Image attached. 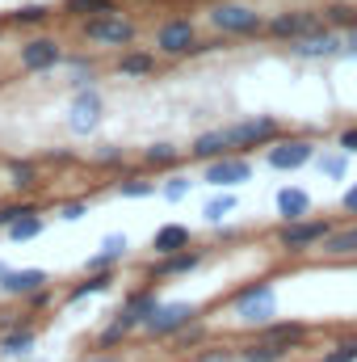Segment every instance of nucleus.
<instances>
[{
	"label": "nucleus",
	"instance_id": "obj_35",
	"mask_svg": "<svg viewBox=\"0 0 357 362\" xmlns=\"http://www.w3.org/2000/svg\"><path fill=\"white\" fill-rule=\"evenodd\" d=\"M13 21H17V25H38V21H47V8H42V4H25V8L13 13Z\"/></svg>",
	"mask_w": 357,
	"mask_h": 362
},
{
	"label": "nucleus",
	"instance_id": "obj_2",
	"mask_svg": "<svg viewBox=\"0 0 357 362\" xmlns=\"http://www.w3.org/2000/svg\"><path fill=\"white\" fill-rule=\"evenodd\" d=\"M337 223L332 219H320V215H307V219H290L277 228V253L286 257H298V253H320L324 236L332 232Z\"/></svg>",
	"mask_w": 357,
	"mask_h": 362
},
{
	"label": "nucleus",
	"instance_id": "obj_41",
	"mask_svg": "<svg viewBox=\"0 0 357 362\" xmlns=\"http://www.w3.org/2000/svg\"><path fill=\"white\" fill-rule=\"evenodd\" d=\"M341 59H357V21L345 30V47H341Z\"/></svg>",
	"mask_w": 357,
	"mask_h": 362
},
{
	"label": "nucleus",
	"instance_id": "obj_27",
	"mask_svg": "<svg viewBox=\"0 0 357 362\" xmlns=\"http://www.w3.org/2000/svg\"><path fill=\"white\" fill-rule=\"evenodd\" d=\"M324 21L337 25V30H349V25L357 21V4H349V0H332V4H324Z\"/></svg>",
	"mask_w": 357,
	"mask_h": 362
},
{
	"label": "nucleus",
	"instance_id": "obj_22",
	"mask_svg": "<svg viewBox=\"0 0 357 362\" xmlns=\"http://www.w3.org/2000/svg\"><path fill=\"white\" fill-rule=\"evenodd\" d=\"M156 308H160L156 291H135V295H131V299L122 303V312H118V316H122V320H126L131 329H143V320H147V316H152Z\"/></svg>",
	"mask_w": 357,
	"mask_h": 362
},
{
	"label": "nucleus",
	"instance_id": "obj_19",
	"mask_svg": "<svg viewBox=\"0 0 357 362\" xmlns=\"http://www.w3.org/2000/svg\"><path fill=\"white\" fill-rule=\"evenodd\" d=\"M202 266V253L198 249H181V253H164L156 266H152V278H177V274H193Z\"/></svg>",
	"mask_w": 357,
	"mask_h": 362
},
{
	"label": "nucleus",
	"instance_id": "obj_34",
	"mask_svg": "<svg viewBox=\"0 0 357 362\" xmlns=\"http://www.w3.org/2000/svg\"><path fill=\"white\" fill-rule=\"evenodd\" d=\"M189 185H193V181L185 177V173H173V177L164 181V185H160V194H164L169 202H181V198L189 194Z\"/></svg>",
	"mask_w": 357,
	"mask_h": 362
},
{
	"label": "nucleus",
	"instance_id": "obj_44",
	"mask_svg": "<svg viewBox=\"0 0 357 362\" xmlns=\"http://www.w3.org/2000/svg\"><path fill=\"white\" fill-rule=\"evenodd\" d=\"M97 160H101V165H118V160H122V152H118V148H105Z\"/></svg>",
	"mask_w": 357,
	"mask_h": 362
},
{
	"label": "nucleus",
	"instance_id": "obj_23",
	"mask_svg": "<svg viewBox=\"0 0 357 362\" xmlns=\"http://www.w3.org/2000/svg\"><path fill=\"white\" fill-rule=\"evenodd\" d=\"M126 249H131V240H126V236H118V232H114V236H105V240H101V253L85 262V270H109L114 262H122V257H126Z\"/></svg>",
	"mask_w": 357,
	"mask_h": 362
},
{
	"label": "nucleus",
	"instance_id": "obj_30",
	"mask_svg": "<svg viewBox=\"0 0 357 362\" xmlns=\"http://www.w3.org/2000/svg\"><path fill=\"white\" fill-rule=\"evenodd\" d=\"M63 13H72V17H101V13H118V4L114 0H68Z\"/></svg>",
	"mask_w": 357,
	"mask_h": 362
},
{
	"label": "nucleus",
	"instance_id": "obj_16",
	"mask_svg": "<svg viewBox=\"0 0 357 362\" xmlns=\"http://www.w3.org/2000/svg\"><path fill=\"white\" fill-rule=\"evenodd\" d=\"M320 253L332 257V262H341V257H357V223H337V228L324 236Z\"/></svg>",
	"mask_w": 357,
	"mask_h": 362
},
{
	"label": "nucleus",
	"instance_id": "obj_5",
	"mask_svg": "<svg viewBox=\"0 0 357 362\" xmlns=\"http://www.w3.org/2000/svg\"><path fill=\"white\" fill-rule=\"evenodd\" d=\"M206 47H210V42L198 38V25H193L189 17H169V21H160V30H156V51L169 55V59L198 55V51H206Z\"/></svg>",
	"mask_w": 357,
	"mask_h": 362
},
{
	"label": "nucleus",
	"instance_id": "obj_8",
	"mask_svg": "<svg viewBox=\"0 0 357 362\" xmlns=\"http://www.w3.org/2000/svg\"><path fill=\"white\" fill-rule=\"evenodd\" d=\"M315 25H324V8H286V13H273L265 17V34L277 38V42H294L303 34H311Z\"/></svg>",
	"mask_w": 357,
	"mask_h": 362
},
{
	"label": "nucleus",
	"instance_id": "obj_28",
	"mask_svg": "<svg viewBox=\"0 0 357 362\" xmlns=\"http://www.w3.org/2000/svg\"><path fill=\"white\" fill-rule=\"evenodd\" d=\"M34 341H38L34 329H13L8 337H0V354H30Z\"/></svg>",
	"mask_w": 357,
	"mask_h": 362
},
{
	"label": "nucleus",
	"instance_id": "obj_25",
	"mask_svg": "<svg viewBox=\"0 0 357 362\" xmlns=\"http://www.w3.org/2000/svg\"><path fill=\"white\" fill-rule=\"evenodd\" d=\"M315 169H320L324 177H332V181H345L349 177V152H341V148L320 152V156H315Z\"/></svg>",
	"mask_w": 357,
	"mask_h": 362
},
{
	"label": "nucleus",
	"instance_id": "obj_39",
	"mask_svg": "<svg viewBox=\"0 0 357 362\" xmlns=\"http://www.w3.org/2000/svg\"><path fill=\"white\" fill-rule=\"evenodd\" d=\"M34 206H17V202H8V206H0V228H13L21 215H30Z\"/></svg>",
	"mask_w": 357,
	"mask_h": 362
},
{
	"label": "nucleus",
	"instance_id": "obj_7",
	"mask_svg": "<svg viewBox=\"0 0 357 362\" xmlns=\"http://www.w3.org/2000/svg\"><path fill=\"white\" fill-rule=\"evenodd\" d=\"M341 47H345V30H337V25L324 21V25H315L311 34L294 38V42H290V55H294V59H311V64H320V59H337Z\"/></svg>",
	"mask_w": 357,
	"mask_h": 362
},
{
	"label": "nucleus",
	"instance_id": "obj_40",
	"mask_svg": "<svg viewBox=\"0 0 357 362\" xmlns=\"http://www.w3.org/2000/svg\"><path fill=\"white\" fill-rule=\"evenodd\" d=\"M80 215H89V202L80 198V202H68V206H59V219H68V223H76Z\"/></svg>",
	"mask_w": 357,
	"mask_h": 362
},
{
	"label": "nucleus",
	"instance_id": "obj_12",
	"mask_svg": "<svg viewBox=\"0 0 357 362\" xmlns=\"http://www.w3.org/2000/svg\"><path fill=\"white\" fill-rule=\"evenodd\" d=\"M101 110H105V101H101V93L85 85V89H76L72 97V110H68V127H72V135H89L101 127Z\"/></svg>",
	"mask_w": 357,
	"mask_h": 362
},
{
	"label": "nucleus",
	"instance_id": "obj_14",
	"mask_svg": "<svg viewBox=\"0 0 357 362\" xmlns=\"http://www.w3.org/2000/svg\"><path fill=\"white\" fill-rule=\"evenodd\" d=\"M59 59H63V51H59L55 38H30V42L21 47V68H25V72H51Z\"/></svg>",
	"mask_w": 357,
	"mask_h": 362
},
{
	"label": "nucleus",
	"instance_id": "obj_32",
	"mask_svg": "<svg viewBox=\"0 0 357 362\" xmlns=\"http://www.w3.org/2000/svg\"><path fill=\"white\" fill-rule=\"evenodd\" d=\"M160 185L156 181H147V177H126V181H118V194L122 198H147V194H156Z\"/></svg>",
	"mask_w": 357,
	"mask_h": 362
},
{
	"label": "nucleus",
	"instance_id": "obj_36",
	"mask_svg": "<svg viewBox=\"0 0 357 362\" xmlns=\"http://www.w3.org/2000/svg\"><path fill=\"white\" fill-rule=\"evenodd\" d=\"M8 173H13V185H17V189H30L34 177H38V173H34V165H8Z\"/></svg>",
	"mask_w": 357,
	"mask_h": 362
},
{
	"label": "nucleus",
	"instance_id": "obj_4",
	"mask_svg": "<svg viewBox=\"0 0 357 362\" xmlns=\"http://www.w3.org/2000/svg\"><path fill=\"white\" fill-rule=\"evenodd\" d=\"M315 156H320V148L311 135H277L265 148V165L273 173H298V169L315 165Z\"/></svg>",
	"mask_w": 357,
	"mask_h": 362
},
{
	"label": "nucleus",
	"instance_id": "obj_6",
	"mask_svg": "<svg viewBox=\"0 0 357 362\" xmlns=\"http://www.w3.org/2000/svg\"><path fill=\"white\" fill-rule=\"evenodd\" d=\"M282 131H286V127H282V118H273V114H253V118H240V122H231V127H227V135H231V148H236V152L269 148Z\"/></svg>",
	"mask_w": 357,
	"mask_h": 362
},
{
	"label": "nucleus",
	"instance_id": "obj_1",
	"mask_svg": "<svg viewBox=\"0 0 357 362\" xmlns=\"http://www.w3.org/2000/svg\"><path fill=\"white\" fill-rule=\"evenodd\" d=\"M206 21L223 34V38H253L265 30V13H257L244 0H219L206 8Z\"/></svg>",
	"mask_w": 357,
	"mask_h": 362
},
{
	"label": "nucleus",
	"instance_id": "obj_3",
	"mask_svg": "<svg viewBox=\"0 0 357 362\" xmlns=\"http://www.w3.org/2000/svg\"><path fill=\"white\" fill-rule=\"evenodd\" d=\"M231 312L240 325L248 329H265L269 320H277V291L269 282H248L244 291L231 295Z\"/></svg>",
	"mask_w": 357,
	"mask_h": 362
},
{
	"label": "nucleus",
	"instance_id": "obj_17",
	"mask_svg": "<svg viewBox=\"0 0 357 362\" xmlns=\"http://www.w3.org/2000/svg\"><path fill=\"white\" fill-rule=\"evenodd\" d=\"M261 337L269 341H277V346H290L294 354L307 346V337H311V329L307 325H298V320H269L265 329H261Z\"/></svg>",
	"mask_w": 357,
	"mask_h": 362
},
{
	"label": "nucleus",
	"instance_id": "obj_15",
	"mask_svg": "<svg viewBox=\"0 0 357 362\" xmlns=\"http://www.w3.org/2000/svg\"><path fill=\"white\" fill-rule=\"evenodd\" d=\"M227 152H236L231 148V135H227V127H214V131H202L193 144H189V156L193 160H219V156H227Z\"/></svg>",
	"mask_w": 357,
	"mask_h": 362
},
{
	"label": "nucleus",
	"instance_id": "obj_13",
	"mask_svg": "<svg viewBox=\"0 0 357 362\" xmlns=\"http://www.w3.org/2000/svg\"><path fill=\"white\" fill-rule=\"evenodd\" d=\"M273 211H277L282 223H290V219H307V215L315 211V202H311V194H307L303 185H282V189L273 194Z\"/></svg>",
	"mask_w": 357,
	"mask_h": 362
},
{
	"label": "nucleus",
	"instance_id": "obj_31",
	"mask_svg": "<svg viewBox=\"0 0 357 362\" xmlns=\"http://www.w3.org/2000/svg\"><path fill=\"white\" fill-rule=\"evenodd\" d=\"M38 232H42V219H38V211H30V215H21V219L8 228V240H17V245H21V240H34Z\"/></svg>",
	"mask_w": 357,
	"mask_h": 362
},
{
	"label": "nucleus",
	"instance_id": "obj_21",
	"mask_svg": "<svg viewBox=\"0 0 357 362\" xmlns=\"http://www.w3.org/2000/svg\"><path fill=\"white\" fill-rule=\"evenodd\" d=\"M189 245H193V232H189L185 223H164V228H156V236H152L156 257H164V253H181V249H189Z\"/></svg>",
	"mask_w": 357,
	"mask_h": 362
},
{
	"label": "nucleus",
	"instance_id": "obj_42",
	"mask_svg": "<svg viewBox=\"0 0 357 362\" xmlns=\"http://www.w3.org/2000/svg\"><path fill=\"white\" fill-rule=\"evenodd\" d=\"M341 211H345V215H357V181L341 194Z\"/></svg>",
	"mask_w": 357,
	"mask_h": 362
},
{
	"label": "nucleus",
	"instance_id": "obj_10",
	"mask_svg": "<svg viewBox=\"0 0 357 362\" xmlns=\"http://www.w3.org/2000/svg\"><path fill=\"white\" fill-rule=\"evenodd\" d=\"M193 320H198V303H185V299L160 303V308L143 320V333H152V337H177L181 329H189Z\"/></svg>",
	"mask_w": 357,
	"mask_h": 362
},
{
	"label": "nucleus",
	"instance_id": "obj_43",
	"mask_svg": "<svg viewBox=\"0 0 357 362\" xmlns=\"http://www.w3.org/2000/svg\"><path fill=\"white\" fill-rule=\"evenodd\" d=\"M198 362H240V354L236 350H210V354H202Z\"/></svg>",
	"mask_w": 357,
	"mask_h": 362
},
{
	"label": "nucleus",
	"instance_id": "obj_38",
	"mask_svg": "<svg viewBox=\"0 0 357 362\" xmlns=\"http://www.w3.org/2000/svg\"><path fill=\"white\" fill-rule=\"evenodd\" d=\"M126 333H131V325H126V320H122V316H118V320H114V325H109V329H105V333H101V346H114V341H122V337H126Z\"/></svg>",
	"mask_w": 357,
	"mask_h": 362
},
{
	"label": "nucleus",
	"instance_id": "obj_9",
	"mask_svg": "<svg viewBox=\"0 0 357 362\" xmlns=\"http://www.w3.org/2000/svg\"><path fill=\"white\" fill-rule=\"evenodd\" d=\"M139 34V25L122 13H101V17H85V38L97 47H131Z\"/></svg>",
	"mask_w": 357,
	"mask_h": 362
},
{
	"label": "nucleus",
	"instance_id": "obj_20",
	"mask_svg": "<svg viewBox=\"0 0 357 362\" xmlns=\"http://www.w3.org/2000/svg\"><path fill=\"white\" fill-rule=\"evenodd\" d=\"M236 354H240V362H290L294 358L290 346H277V341H269V337H257V341L240 346Z\"/></svg>",
	"mask_w": 357,
	"mask_h": 362
},
{
	"label": "nucleus",
	"instance_id": "obj_45",
	"mask_svg": "<svg viewBox=\"0 0 357 362\" xmlns=\"http://www.w3.org/2000/svg\"><path fill=\"white\" fill-rule=\"evenodd\" d=\"M97 362H122V358H97Z\"/></svg>",
	"mask_w": 357,
	"mask_h": 362
},
{
	"label": "nucleus",
	"instance_id": "obj_37",
	"mask_svg": "<svg viewBox=\"0 0 357 362\" xmlns=\"http://www.w3.org/2000/svg\"><path fill=\"white\" fill-rule=\"evenodd\" d=\"M337 148H341V152H349V156H357V122L341 127V135H337Z\"/></svg>",
	"mask_w": 357,
	"mask_h": 362
},
{
	"label": "nucleus",
	"instance_id": "obj_29",
	"mask_svg": "<svg viewBox=\"0 0 357 362\" xmlns=\"http://www.w3.org/2000/svg\"><path fill=\"white\" fill-rule=\"evenodd\" d=\"M143 160H147L152 169H173L181 160V148L177 144H152V148L143 152Z\"/></svg>",
	"mask_w": 357,
	"mask_h": 362
},
{
	"label": "nucleus",
	"instance_id": "obj_33",
	"mask_svg": "<svg viewBox=\"0 0 357 362\" xmlns=\"http://www.w3.org/2000/svg\"><path fill=\"white\" fill-rule=\"evenodd\" d=\"M324 362H357V333L345 337V341H337V346L324 354Z\"/></svg>",
	"mask_w": 357,
	"mask_h": 362
},
{
	"label": "nucleus",
	"instance_id": "obj_18",
	"mask_svg": "<svg viewBox=\"0 0 357 362\" xmlns=\"http://www.w3.org/2000/svg\"><path fill=\"white\" fill-rule=\"evenodd\" d=\"M47 286V270H4L0 274V291L4 295H38Z\"/></svg>",
	"mask_w": 357,
	"mask_h": 362
},
{
	"label": "nucleus",
	"instance_id": "obj_24",
	"mask_svg": "<svg viewBox=\"0 0 357 362\" xmlns=\"http://www.w3.org/2000/svg\"><path fill=\"white\" fill-rule=\"evenodd\" d=\"M156 55H160V51H122L118 72H122V76H152V72H156Z\"/></svg>",
	"mask_w": 357,
	"mask_h": 362
},
{
	"label": "nucleus",
	"instance_id": "obj_11",
	"mask_svg": "<svg viewBox=\"0 0 357 362\" xmlns=\"http://www.w3.org/2000/svg\"><path fill=\"white\" fill-rule=\"evenodd\" d=\"M202 181H206V185H214V189L244 185V181H253V160H248L244 152H227V156H219V160H206Z\"/></svg>",
	"mask_w": 357,
	"mask_h": 362
},
{
	"label": "nucleus",
	"instance_id": "obj_26",
	"mask_svg": "<svg viewBox=\"0 0 357 362\" xmlns=\"http://www.w3.org/2000/svg\"><path fill=\"white\" fill-rule=\"evenodd\" d=\"M236 206H240L236 194H214V198L202 206V215H206V223H223L227 215H236Z\"/></svg>",
	"mask_w": 357,
	"mask_h": 362
}]
</instances>
